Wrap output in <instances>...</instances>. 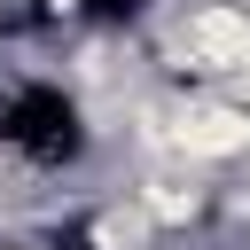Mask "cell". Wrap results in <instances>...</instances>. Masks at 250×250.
I'll return each mask as SVG.
<instances>
[{
    "label": "cell",
    "instance_id": "6da1fadb",
    "mask_svg": "<svg viewBox=\"0 0 250 250\" xmlns=\"http://www.w3.org/2000/svg\"><path fill=\"white\" fill-rule=\"evenodd\" d=\"M172 70L203 86H250V0H195L172 16Z\"/></svg>",
    "mask_w": 250,
    "mask_h": 250
},
{
    "label": "cell",
    "instance_id": "7a4b0ae2",
    "mask_svg": "<svg viewBox=\"0 0 250 250\" xmlns=\"http://www.w3.org/2000/svg\"><path fill=\"white\" fill-rule=\"evenodd\" d=\"M156 141L195 172V164H234L250 148V109L219 86H195V94H172L156 109Z\"/></svg>",
    "mask_w": 250,
    "mask_h": 250
},
{
    "label": "cell",
    "instance_id": "3957f363",
    "mask_svg": "<svg viewBox=\"0 0 250 250\" xmlns=\"http://www.w3.org/2000/svg\"><path fill=\"white\" fill-rule=\"evenodd\" d=\"M0 250H23V242H0Z\"/></svg>",
    "mask_w": 250,
    "mask_h": 250
}]
</instances>
